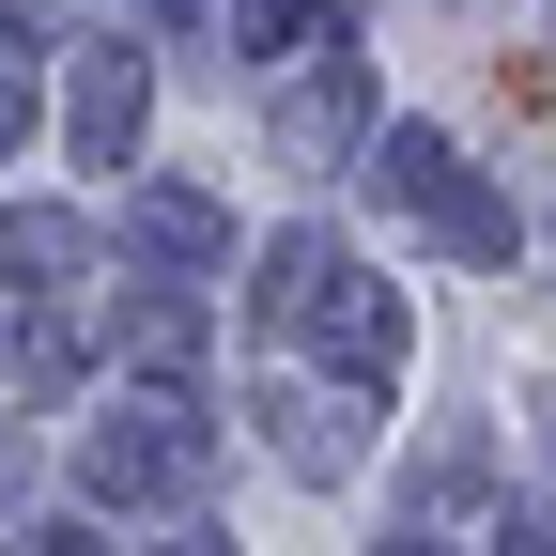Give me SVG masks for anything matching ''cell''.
I'll list each match as a JSON object with an SVG mask.
<instances>
[{
  "label": "cell",
  "mask_w": 556,
  "mask_h": 556,
  "mask_svg": "<svg viewBox=\"0 0 556 556\" xmlns=\"http://www.w3.org/2000/svg\"><path fill=\"white\" fill-rule=\"evenodd\" d=\"M78 479H93V510H170L186 479H201V417H186V387L93 417V433H78Z\"/></svg>",
  "instance_id": "obj_1"
},
{
  "label": "cell",
  "mask_w": 556,
  "mask_h": 556,
  "mask_svg": "<svg viewBox=\"0 0 556 556\" xmlns=\"http://www.w3.org/2000/svg\"><path fill=\"white\" fill-rule=\"evenodd\" d=\"M294 340H325V371H340V387H387V371L417 356V325H402V294H387V278H356V263H340L325 294L294 309Z\"/></svg>",
  "instance_id": "obj_2"
},
{
  "label": "cell",
  "mask_w": 556,
  "mask_h": 556,
  "mask_svg": "<svg viewBox=\"0 0 556 556\" xmlns=\"http://www.w3.org/2000/svg\"><path fill=\"white\" fill-rule=\"evenodd\" d=\"M124 248H155L170 278H217V263H232V217H217V201H201V186H170V170H139V201H124Z\"/></svg>",
  "instance_id": "obj_3"
},
{
  "label": "cell",
  "mask_w": 556,
  "mask_h": 556,
  "mask_svg": "<svg viewBox=\"0 0 556 556\" xmlns=\"http://www.w3.org/2000/svg\"><path fill=\"white\" fill-rule=\"evenodd\" d=\"M139 124H155V62H139V47H93L78 62V170H124Z\"/></svg>",
  "instance_id": "obj_4"
},
{
  "label": "cell",
  "mask_w": 556,
  "mask_h": 556,
  "mask_svg": "<svg viewBox=\"0 0 556 556\" xmlns=\"http://www.w3.org/2000/svg\"><path fill=\"white\" fill-rule=\"evenodd\" d=\"M278 139H294L309 170H340V155L371 139V62H325V78H294V93H278Z\"/></svg>",
  "instance_id": "obj_5"
},
{
  "label": "cell",
  "mask_w": 556,
  "mask_h": 556,
  "mask_svg": "<svg viewBox=\"0 0 556 556\" xmlns=\"http://www.w3.org/2000/svg\"><path fill=\"white\" fill-rule=\"evenodd\" d=\"M0 278H16L31 309H78V278H93V232L31 201V217H0Z\"/></svg>",
  "instance_id": "obj_6"
},
{
  "label": "cell",
  "mask_w": 556,
  "mask_h": 556,
  "mask_svg": "<svg viewBox=\"0 0 556 556\" xmlns=\"http://www.w3.org/2000/svg\"><path fill=\"white\" fill-rule=\"evenodd\" d=\"M263 417H278V464H294V479H356V402H340V387H294Z\"/></svg>",
  "instance_id": "obj_7"
},
{
  "label": "cell",
  "mask_w": 556,
  "mask_h": 556,
  "mask_svg": "<svg viewBox=\"0 0 556 556\" xmlns=\"http://www.w3.org/2000/svg\"><path fill=\"white\" fill-rule=\"evenodd\" d=\"M109 340H124L139 371H186V356H201V309L170 294V278H139V294H109Z\"/></svg>",
  "instance_id": "obj_8"
},
{
  "label": "cell",
  "mask_w": 556,
  "mask_h": 556,
  "mask_svg": "<svg viewBox=\"0 0 556 556\" xmlns=\"http://www.w3.org/2000/svg\"><path fill=\"white\" fill-rule=\"evenodd\" d=\"M78 371H93V309H31V340H16V387H31V402H62Z\"/></svg>",
  "instance_id": "obj_9"
},
{
  "label": "cell",
  "mask_w": 556,
  "mask_h": 556,
  "mask_svg": "<svg viewBox=\"0 0 556 556\" xmlns=\"http://www.w3.org/2000/svg\"><path fill=\"white\" fill-rule=\"evenodd\" d=\"M325 278H340V232H278V248H263V325H294Z\"/></svg>",
  "instance_id": "obj_10"
},
{
  "label": "cell",
  "mask_w": 556,
  "mask_h": 556,
  "mask_svg": "<svg viewBox=\"0 0 556 556\" xmlns=\"http://www.w3.org/2000/svg\"><path fill=\"white\" fill-rule=\"evenodd\" d=\"M433 232H448L464 263H510V201H495V186H464V170H448V186H433Z\"/></svg>",
  "instance_id": "obj_11"
},
{
  "label": "cell",
  "mask_w": 556,
  "mask_h": 556,
  "mask_svg": "<svg viewBox=\"0 0 556 556\" xmlns=\"http://www.w3.org/2000/svg\"><path fill=\"white\" fill-rule=\"evenodd\" d=\"M232 31H248V62H309L325 0H232Z\"/></svg>",
  "instance_id": "obj_12"
},
{
  "label": "cell",
  "mask_w": 556,
  "mask_h": 556,
  "mask_svg": "<svg viewBox=\"0 0 556 556\" xmlns=\"http://www.w3.org/2000/svg\"><path fill=\"white\" fill-rule=\"evenodd\" d=\"M31 124H47V93H31V47H0V155H16Z\"/></svg>",
  "instance_id": "obj_13"
},
{
  "label": "cell",
  "mask_w": 556,
  "mask_h": 556,
  "mask_svg": "<svg viewBox=\"0 0 556 556\" xmlns=\"http://www.w3.org/2000/svg\"><path fill=\"white\" fill-rule=\"evenodd\" d=\"M31 556H109V526H31Z\"/></svg>",
  "instance_id": "obj_14"
},
{
  "label": "cell",
  "mask_w": 556,
  "mask_h": 556,
  "mask_svg": "<svg viewBox=\"0 0 556 556\" xmlns=\"http://www.w3.org/2000/svg\"><path fill=\"white\" fill-rule=\"evenodd\" d=\"M155 556H232V541H217V526H186V541H155Z\"/></svg>",
  "instance_id": "obj_15"
},
{
  "label": "cell",
  "mask_w": 556,
  "mask_h": 556,
  "mask_svg": "<svg viewBox=\"0 0 556 556\" xmlns=\"http://www.w3.org/2000/svg\"><path fill=\"white\" fill-rule=\"evenodd\" d=\"M510 556H556V526H510Z\"/></svg>",
  "instance_id": "obj_16"
},
{
  "label": "cell",
  "mask_w": 556,
  "mask_h": 556,
  "mask_svg": "<svg viewBox=\"0 0 556 556\" xmlns=\"http://www.w3.org/2000/svg\"><path fill=\"white\" fill-rule=\"evenodd\" d=\"M371 556H448V541H371Z\"/></svg>",
  "instance_id": "obj_17"
}]
</instances>
